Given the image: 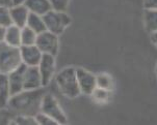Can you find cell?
Returning <instances> with one entry per match:
<instances>
[{
	"mask_svg": "<svg viewBox=\"0 0 157 125\" xmlns=\"http://www.w3.org/2000/svg\"><path fill=\"white\" fill-rule=\"evenodd\" d=\"M151 41H152L154 46L157 48V32L151 33Z\"/></svg>",
	"mask_w": 157,
	"mask_h": 125,
	"instance_id": "obj_27",
	"label": "cell"
},
{
	"mask_svg": "<svg viewBox=\"0 0 157 125\" xmlns=\"http://www.w3.org/2000/svg\"><path fill=\"white\" fill-rule=\"evenodd\" d=\"M43 18L47 30L58 36L65 32V30L72 22V19L67 12H58L54 9L48 12L46 15L43 16Z\"/></svg>",
	"mask_w": 157,
	"mask_h": 125,
	"instance_id": "obj_5",
	"label": "cell"
},
{
	"mask_svg": "<svg viewBox=\"0 0 157 125\" xmlns=\"http://www.w3.org/2000/svg\"><path fill=\"white\" fill-rule=\"evenodd\" d=\"M90 96L94 98L95 102H99V103H105L108 102L110 97V91L105 89H101V88H96L94 90V92L90 94Z\"/></svg>",
	"mask_w": 157,
	"mask_h": 125,
	"instance_id": "obj_20",
	"label": "cell"
},
{
	"mask_svg": "<svg viewBox=\"0 0 157 125\" xmlns=\"http://www.w3.org/2000/svg\"><path fill=\"white\" fill-rule=\"evenodd\" d=\"M76 73L81 94L90 95L97 88L96 76L84 68H76Z\"/></svg>",
	"mask_w": 157,
	"mask_h": 125,
	"instance_id": "obj_8",
	"label": "cell"
},
{
	"mask_svg": "<svg viewBox=\"0 0 157 125\" xmlns=\"http://www.w3.org/2000/svg\"><path fill=\"white\" fill-rule=\"evenodd\" d=\"M36 45L43 54L56 56L58 54V51H59L58 35L48 30L38 34V39H36Z\"/></svg>",
	"mask_w": 157,
	"mask_h": 125,
	"instance_id": "obj_6",
	"label": "cell"
},
{
	"mask_svg": "<svg viewBox=\"0 0 157 125\" xmlns=\"http://www.w3.org/2000/svg\"><path fill=\"white\" fill-rule=\"evenodd\" d=\"M51 9L58 12H67L71 0H48Z\"/></svg>",
	"mask_w": 157,
	"mask_h": 125,
	"instance_id": "obj_23",
	"label": "cell"
},
{
	"mask_svg": "<svg viewBox=\"0 0 157 125\" xmlns=\"http://www.w3.org/2000/svg\"><path fill=\"white\" fill-rule=\"evenodd\" d=\"M38 39V33L31 28L24 26L21 29V46H31L36 45Z\"/></svg>",
	"mask_w": 157,
	"mask_h": 125,
	"instance_id": "obj_18",
	"label": "cell"
},
{
	"mask_svg": "<svg viewBox=\"0 0 157 125\" xmlns=\"http://www.w3.org/2000/svg\"><path fill=\"white\" fill-rule=\"evenodd\" d=\"M4 30H5V28L0 27V42L3 41V38H4Z\"/></svg>",
	"mask_w": 157,
	"mask_h": 125,
	"instance_id": "obj_29",
	"label": "cell"
},
{
	"mask_svg": "<svg viewBox=\"0 0 157 125\" xmlns=\"http://www.w3.org/2000/svg\"><path fill=\"white\" fill-rule=\"evenodd\" d=\"M22 63L20 47H14L4 41L0 42V73L9 74Z\"/></svg>",
	"mask_w": 157,
	"mask_h": 125,
	"instance_id": "obj_3",
	"label": "cell"
},
{
	"mask_svg": "<svg viewBox=\"0 0 157 125\" xmlns=\"http://www.w3.org/2000/svg\"><path fill=\"white\" fill-rule=\"evenodd\" d=\"M43 87V81L38 66H26L24 71V90H36Z\"/></svg>",
	"mask_w": 157,
	"mask_h": 125,
	"instance_id": "obj_9",
	"label": "cell"
},
{
	"mask_svg": "<svg viewBox=\"0 0 157 125\" xmlns=\"http://www.w3.org/2000/svg\"><path fill=\"white\" fill-rule=\"evenodd\" d=\"M34 117H36L38 125H58L52 118H50L49 116H47L46 114L42 113V112H39Z\"/></svg>",
	"mask_w": 157,
	"mask_h": 125,
	"instance_id": "obj_24",
	"label": "cell"
},
{
	"mask_svg": "<svg viewBox=\"0 0 157 125\" xmlns=\"http://www.w3.org/2000/svg\"><path fill=\"white\" fill-rule=\"evenodd\" d=\"M25 67L26 65L21 64L19 67L7 74L12 96L24 90V71H25Z\"/></svg>",
	"mask_w": 157,
	"mask_h": 125,
	"instance_id": "obj_11",
	"label": "cell"
},
{
	"mask_svg": "<svg viewBox=\"0 0 157 125\" xmlns=\"http://www.w3.org/2000/svg\"><path fill=\"white\" fill-rule=\"evenodd\" d=\"M12 24L10 14V6L0 5V27L6 28Z\"/></svg>",
	"mask_w": 157,
	"mask_h": 125,
	"instance_id": "obj_22",
	"label": "cell"
},
{
	"mask_svg": "<svg viewBox=\"0 0 157 125\" xmlns=\"http://www.w3.org/2000/svg\"><path fill=\"white\" fill-rule=\"evenodd\" d=\"M12 97L7 74L0 73V109H6Z\"/></svg>",
	"mask_w": 157,
	"mask_h": 125,
	"instance_id": "obj_15",
	"label": "cell"
},
{
	"mask_svg": "<svg viewBox=\"0 0 157 125\" xmlns=\"http://www.w3.org/2000/svg\"><path fill=\"white\" fill-rule=\"evenodd\" d=\"M24 4L26 5L30 12L40 16L46 15L48 12L52 9L48 0H25Z\"/></svg>",
	"mask_w": 157,
	"mask_h": 125,
	"instance_id": "obj_13",
	"label": "cell"
},
{
	"mask_svg": "<svg viewBox=\"0 0 157 125\" xmlns=\"http://www.w3.org/2000/svg\"><path fill=\"white\" fill-rule=\"evenodd\" d=\"M13 115L7 109H0V125H4V124H12Z\"/></svg>",
	"mask_w": 157,
	"mask_h": 125,
	"instance_id": "obj_25",
	"label": "cell"
},
{
	"mask_svg": "<svg viewBox=\"0 0 157 125\" xmlns=\"http://www.w3.org/2000/svg\"><path fill=\"white\" fill-rule=\"evenodd\" d=\"M156 70V73H157V65H156V70Z\"/></svg>",
	"mask_w": 157,
	"mask_h": 125,
	"instance_id": "obj_31",
	"label": "cell"
},
{
	"mask_svg": "<svg viewBox=\"0 0 157 125\" xmlns=\"http://www.w3.org/2000/svg\"><path fill=\"white\" fill-rule=\"evenodd\" d=\"M0 5L10 6V5H12V2H10V0H0Z\"/></svg>",
	"mask_w": 157,
	"mask_h": 125,
	"instance_id": "obj_28",
	"label": "cell"
},
{
	"mask_svg": "<svg viewBox=\"0 0 157 125\" xmlns=\"http://www.w3.org/2000/svg\"><path fill=\"white\" fill-rule=\"evenodd\" d=\"M55 83L58 90L68 98H76L81 94L77 80L76 67L68 66L55 74Z\"/></svg>",
	"mask_w": 157,
	"mask_h": 125,
	"instance_id": "obj_2",
	"label": "cell"
},
{
	"mask_svg": "<svg viewBox=\"0 0 157 125\" xmlns=\"http://www.w3.org/2000/svg\"><path fill=\"white\" fill-rule=\"evenodd\" d=\"M20 51L22 63L26 66H38L42 57H43V53L40 51L36 45L21 46Z\"/></svg>",
	"mask_w": 157,
	"mask_h": 125,
	"instance_id": "obj_10",
	"label": "cell"
},
{
	"mask_svg": "<svg viewBox=\"0 0 157 125\" xmlns=\"http://www.w3.org/2000/svg\"><path fill=\"white\" fill-rule=\"evenodd\" d=\"M26 26L29 27V28H31L33 31H36L38 34L44 32V31L47 30V29H46V24H45L43 16L33 14V12H30V14H29L27 23H26Z\"/></svg>",
	"mask_w": 157,
	"mask_h": 125,
	"instance_id": "obj_16",
	"label": "cell"
},
{
	"mask_svg": "<svg viewBox=\"0 0 157 125\" xmlns=\"http://www.w3.org/2000/svg\"><path fill=\"white\" fill-rule=\"evenodd\" d=\"M12 2V5H16V4H22L25 2V0H10Z\"/></svg>",
	"mask_w": 157,
	"mask_h": 125,
	"instance_id": "obj_30",
	"label": "cell"
},
{
	"mask_svg": "<svg viewBox=\"0 0 157 125\" xmlns=\"http://www.w3.org/2000/svg\"><path fill=\"white\" fill-rule=\"evenodd\" d=\"M145 9H156L157 10V0H144Z\"/></svg>",
	"mask_w": 157,
	"mask_h": 125,
	"instance_id": "obj_26",
	"label": "cell"
},
{
	"mask_svg": "<svg viewBox=\"0 0 157 125\" xmlns=\"http://www.w3.org/2000/svg\"><path fill=\"white\" fill-rule=\"evenodd\" d=\"M96 83H97V87L101 89H105L108 91H111L113 89L114 83L113 79L110 74L108 73H99L96 76Z\"/></svg>",
	"mask_w": 157,
	"mask_h": 125,
	"instance_id": "obj_19",
	"label": "cell"
},
{
	"mask_svg": "<svg viewBox=\"0 0 157 125\" xmlns=\"http://www.w3.org/2000/svg\"><path fill=\"white\" fill-rule=\"evenodd\" d=\"M45 87L36 90H23L10 97L7 110L14 116H36L41 109V102L46 91Z\"/></svg>",
	"mask_w": 157,
	"mask_h": 125,
	"instance_id": "obj_1",
	"label": "cell"
},
{
	"mask_svg": "<svg viewBox=\"0 0 157 125\" xmlns=\"http://www.w3.org/2000/svg\"><path fill=\"white\" fill-rule=\"evenodd\" d=\"M21 29L18 26L10 24L4 30L3 41L14 47H21Z\"/></svg>",
	"mask_w": 157,
	"mask_h": 125,
	"instance_id": "obj_14",
	"label": "cell"
},
{
	"mask_svg": "<svg viewBox=\"0 0 157 125\" xmlns=\"http://www.w3.org/2000/svg\"><path fill=\"white\" fill-rule=\"evenodd\" d=\"M55 57L56 56L43 54V57L38 65L44 87L48 86L56 74L55 73H56V58Z\"/></svg>",
	"mask_w": 157,
	"mask_h": 125,
	"instance_id": "obj_7",
	"label": "cell"
},
{
	"mask_svg": "<svg viewBox=\"0 0 157 125\" xmlns=\"http://www.w3.org/2000/svg\"><path fill=\"white\" fill-rule=\"evenodd\" d=\"M10 20H12V24L18 26L20 28H23L26 26L28 17H29V9L26 7V5L22 4H16L10 5Z\"/></svg>",
	"mask_w": 157,
	"mask_h": 125,
	"instance_id": "obj_12",
	"label": "cell"
},
{
	"mask_svg": "<svg viewBox=\"0 0 157 125\" xmlns=\"http://www.w3.org/2000/svg\"><path fill=\"white\" fill-rule=\"evenodd\" d=\"M40 112L46 114L50 118H52L58 125H63L68 123V118L65 111L63 110L57 98L51 93H45L41 102Z\"/></svg>",
	"mask_w": 157,
	"mask_h": 125,
	"instance_id": "obj_4",
	"label": "cell"
},
{
	"mask_svg": "<svg viewBox=\"0 0 157 125\" xmlns=\"http://www.w3.org/2000/svg\"><path fill=\"white\" fill-rule=\"evenodd\" d=\"M12 124L15 125H38L34 116L28 115H16L13 118Z\"/></svg>",
	"mask_w": 157,
	"mask_h": 125,
	"instance_id": "obj_21",
	"label": "cell"
},
{
	"mask_svg": "<svg viewBox=\"0 0 157 125\" xmlns=\"http://www.w3.org/2000/svg\"><path fill=\"white\" fill-rule=\"evenodd\" d=\"M144 22L148 32H157V10L156 9H145L144 12Z\"/></svg>",
	"mask_w": 157,
	"mask_h": 125,
	"instance_id": "obj_17",
	"label": "cell"
}]
</instances>
